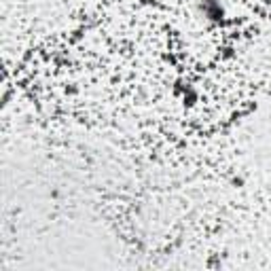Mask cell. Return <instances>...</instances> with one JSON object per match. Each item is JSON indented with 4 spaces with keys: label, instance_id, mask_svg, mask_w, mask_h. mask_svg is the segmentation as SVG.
Returning a JSON list of instances; mask_svg holds the SVG:
<instances>
[{
    "label": "cell",
    "instance_id": "6da1fadb",
    "mask_svg": "<svg viewBox=\"0 0 271 271\" xmlns=\"http://www.w3.org/2000/svg\"><path fill=\"white\" fill-rule=\"evenodd\" d=\"M267 191H269V195H271V180H269V183H267Z\"/></svg>",
    "mask_w": 271,
    "mask_h": 271
}]
</instances>
